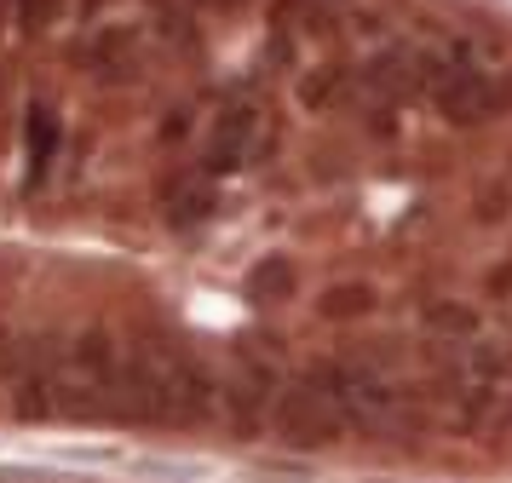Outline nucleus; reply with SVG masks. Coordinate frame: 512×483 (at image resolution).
<instances>
[{
  "mask_svg": "<svg viewBox=\"0 0 512 483\" xmlns=\"http://www.w3.org/2000/svg\"><path fill=\"white\" fill-rule=\"evenodd\" d=\"M432 104H438V115H443V121H455V127L489 121V115L512 110V75L489 69L472 46L449 41V75L438 81Z\"/></svg>",
  "mask_w": 512,
  "mask_h": 483,
  "instance_id": "nucleus-1",
  "label": "nucleus"
},
{
  "mask_svg": "<svg viewBox=\"0 0 512 483\" xmlns=\"http://www.w3.org/2000/svg\"><path fill=\"white\" fill-rule=\"evenodd\" d=\"M271 150V115L254 98H231L219 104L202 138V179H236L248 173L259 156Z\"/></svg>",
  "mask_w": 512,
  "mask_h": 483,
  "instance_id": "nucleus-2",
  "label": "nucleus"
},
{
  "mask_svg": "<svg viewBox=\"0 0 512 483\" xmlns=\"http://www.w3.org/2000/svg\"><path fill=\"white\" fill-rule=\"evenodd\" d=\"M190 133V110H167V121L156 127V144H179Z\"/></svg>",
  "mask_w": 512,
  "mask_h": 483,
  "instance_id": "nucleus-15",
  "label": "nucleus"
},
{
  "mask_svg": "<svg viewBox=\"0 0 512 483\" xmlns=\"http://www.w3.org/2000/svg\"><path fill=\"white\" fill-rule=\"evenodd\" d=\"M288 294H294L288 253H271V259H259L254 271H248V299H288Z\"/></svg>",
  "mask_w": 512,
  "mask_h": 483,
  "instance_id": "nucleus-12",
  "label": "nucleus"
},
{
  "mask_svg": "<svg viewBox=\"0 0 512 483\" xmlns=\"http://www.w3.org/2000/svg\"><path fill=\"white\" fill-rule=\"evenodd\" d=\"M282 380H288V374L277 368L271 351H259V345H242V351H236L231 386H219V403H225V420H231L236 437H259V432H265Z\"/></svg>",
  "mask_w": 512,
  "mask_h": 483,
  "instance_id": "nucleus-4",
  "label": "nucleus"
},
{
  "mask_svg": "<svg viewBox=\"0 0 512 483\" xmlns=\"http://www.w3.org/2000/svg\"><path fill=\"white\" fill-rule=\"evenodd\" d=\"M190 6H208V12H225V6H242V0H190Z\"/></svg>",
  "mask_w": 512,
  "mask_h": 483,
  "instance_id": "nucleus-17",
  "label": "nucleus"
},
{
  "mask_svg": "<svg viewBox=\"0 0 512 483\" xmlns=\"http://www.w3.org/2000/svg\"><path fill=\"white\" fill-rule=\"evenodd\" d=\"M489 409H495V380H484V374H478V380L466 386L461 409H455V426H484Z\"/></svg>",
  "mask_w": 512,
  "mask_h": 483,
  "instance_id": "nucleus-14",
  "label": "nucleus"
},
{
  "mask_svg": "<svg viewBox=\"0 0 512 483\" xmlns=\"http://www.w3.org/2000/svg\"><path fill=\"white\" fill-rule=\"evenodd\" d=\"M64 6L70 0H0V18H6V29L18 23L24 35H35V29H47V23L64 18Z\"/></svg>",
  "mask_w": 512,
  "mask_h": 483,
  "instance_id": "nucleus-13",
  "label": "nucleus"
},
{
  "mask_svg": "<svg viewBox=\"0 0 512 483\" xmlns=\"http://www.w3.org/2000/svg\"><path fill=\"white\" fill-rule=\"evenodd\" d=\"M64 150V121L47 104H29L24 115V156H29V179H47V167Z\"/></svg>",
  "mask_w": 512,
  "mask_h": 483,
  "instance_id": "nucleus-9",
  "label": "nucleus"
},
{
  "mask_svg": "<svg viewBox=\"0 0 512 483\" xmlns=\"http://www.w3.org/2000/svg\"><path fill=\"white\" fill-rule=\"evenodd\" d=\"M501 420H507V426H512V397H507V409H501Z\"/></svg>",
  "mask_w": 512,
  "mask_h": 483,
  "instance_id": "nucleus-18",
  "label": "nucleus"
},
{
  "mask_svg": "<svg viewBox=\"0 0 512 483\" xmlns=\"http://www.w3.org/2000/svg\"><path fill=\"white\" fill-rule=\"evenodd\" d=\"M374 311V288L369 282H334L323 299H317V317L323 322H363Z\"/></svg>",
  "mask_w": 512,
  "mask_h": 483,
  "instance_id": "nucleus-11",
  "label": "nucleus"
},
{
  "mask_svg": "<svg viewBox=\"0 0 512 483\" xmlns=\"http://www.w3.org/2000/svg\"><path fill=\"white\" fill-rule=\"evenodd\" d=\"M271 432L288 443V449H323V443H340L346 437V420H340V409L328 403L323 391H311L294 374V380H282L277 403H271V420H265Z\"/></svg>",
  "mask_w": 512,
  "mask_h": 483,
  "instance_id": "nucleus-6",
  "label": "nucleus"
},
{
  "mask_svg": "<svg viewBox=\"0 0 512 483\" xmlns=\"http://www.w3.org/2000/svg\"><path fill=\"white\" fill-rule=\"evenodd\" d=\"M150 64V41L139 23H98L75 41V69L98 87H133Z\"/></svg>",
  "mask_w": 512,
  "mask_h": 483,
  "instance_id": "nucleus-5",
  "label": "nucleus"
},
{
  "mask_svg": "<svg viewBox=\"0 0 512 483\" xmlns=\"http://www.w3.org/2000/svg\"><path fill=\"white\" fill-rule=\"evenodd\" d=\"M213 207H219V196H213V179H173L162 190V219L173 230H190V225H208Z\"/></svg>",
  "mask_w": 512,
  "mask_h": 483,
  "instance_id": "nucleus-7",
  "label": "nucleus"
},
{
  "mask_svg": "<svg viewBox=\"0 0 512 483\" xmlns=\"http://www.w3.org/2000/svg\"><path fill=\"white\" fill-rule=\"evenodd\" d=\"M294 98H300L305 110H334V104H351V98H357V75H351V64H317V69H305V75H300Z\"/></svg>",
  "mask_w": 512,
  "mask_h": 483,
  "instance_id": "nucleus-8",
  "label": "nucleus"
},
{
  "mask_svg": "<svg viewBox=\"0 0 512 483\" xmlns=\"http://www.w3.org/2000/svg\"><path fill=\"white\" fill-rule=\"evenodd\" d=\"M12 328H6V322H0V409H6V368H12Z\"/></svg>",
  "mask_w": 512,
  "mask_h": 483,
  "instance_id": "nucleus-16",
  "label": "nucleus"
},
{
  "mask_svg": "<svg viewBox=\"0 0 512 483\" xmlns=\"http://www.w3.org/2000/svg\"><path fill=\"white\" fill-rule=\"evenodd\" d=\"M420 322H426V334H438V340H472V334H478V305H472V299H432V305L420 311Z\"/></svg>",
  "mask_w": 512,
  "mask_h": 483,
  "instance_id": "nucleus-10",
  "label": "nucleus"
},
{
  "mask_svg": "<svg viewBox=\"0 0 512 483\" xmlns=\"http://www.w3.org/2000/svg\"><path fill=\"white\" fill-rule=\"evenodd\" d=\"M58 380H64V334H35V340L12 345V368H6V409L24 426L58 420Z\"/></svg>",
  "mask_w": 512,
  "mask_h": 483,
  "instance_id": "nucleus-3",
  "label": "nucleus"
}]
</instances>
